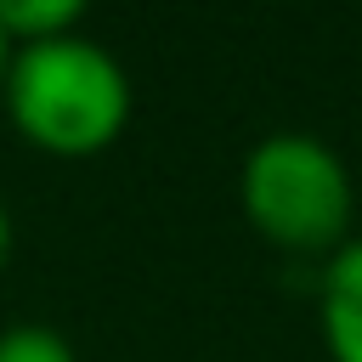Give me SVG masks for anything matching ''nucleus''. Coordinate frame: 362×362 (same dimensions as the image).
Here are the masks:
<instances>
[{
    "mask_svg": "<svg viewBox=\"0 0 362 362\" xmlns=\"http://www.w3.org/2000/svg\"><path fill=\"white\" fill-rule=\"evenodd\" d=\"M0 102L28 147L57 158H90L124 136L136 90L124 62L85 28H74L57 40L11 45Z\"/></svg>",
    "mask_w": 362,
    "mask_h": 362,
    "instance_id": "obj_1",
    "label": "nucleus"
},
{
    "mask_svg": "<svg viewBox=\"0 0 362 362\" xmlns=\"http://www.w3.org/2000/svg\"><path fill=\"white\" fill-rule=\"evenodd\" d=\"M317 334L328 362H362V232H351L317 283Z\"/></svg>",
    "mask_w": 362,
    "mask_h": 362,
    "instance_id": "obj_3",
    "label": "nucleus"
},
{
    "mask_svg": "<svg viewBox=\"0 0 362 362\" xmlns=\"http://www.w3.org/2000/svg\"><path fill=\"white\" fill-rule=\"evenodd\" d=\"M0 362H79V351L51 322H11L0 328Z\"/></svg>",
    "mask_w": 362,
    "mask_h": 362,
    "instance_id": "obj_5",
    "label": "nucleus"
},
{
    "mask_svg": "<svg viewBox=\"0 0 362 362\" xmlns=\"http://www.w3.org/2000/svg\"><path fill=\"white\" fill-rule=\"evenodd\" d=\"M6 62H11V40L0 34V85H6Z\"/></svg>",
    "mask_w": 362,
    "mask_h": 362,
    "instance_id": "obj_6",
    "label": "nucleus"
},
{
    "mask_svg": "<svg viewBox=\"0 0 362 362\" xmlns=\"http://www.w3.org/2000/svg\"><path fill=\"white\" fill-rule=\"evenodd\" d=\"M85 28V6L79 0H0V34L11 45H34V40H57Z\"/></svg>",
    "mask_w": 362,
    "mask_h": 362,
    "instance_id": "obj_4",
    "label": "nucleus"
},
{
    "mask_svg": "<svg viewBox=\"0 0 362 362\" xmlns=\"http://www.w3.org/2000/svg\"><path fill=\"white\" fill-rule=\"evenodd\" d=\"M243 221L288 255H334L356 221V181L339 147L311 130H272L238 170Z\"/></svg>",
    "mask_w": 362,
    "mask_h": 362,
    "instance_id": "obj_2",
    "label": "nucleus"
}]
</instances>
